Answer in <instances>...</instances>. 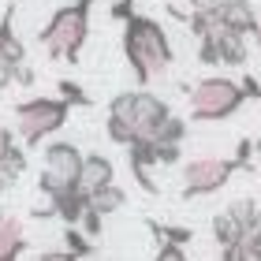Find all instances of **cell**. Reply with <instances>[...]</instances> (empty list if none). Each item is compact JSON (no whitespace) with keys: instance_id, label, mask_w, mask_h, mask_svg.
<instances>
[{"instance_id":"14","label":"cell","mask_w":261,"mask_h":261,"mask_svg":"<svg viewBox=\"0 0 261 261\" xmlns=\"http://www.w3.org/2000/svg\"><path fill=\"white\" fill-rule=\"evenodd\" d=\"M0 56L11 60V64H22V60H27V49H22V41L15 38V30H11V11L0 19Z\"/></svg>"},{"instance_id":"3","label":"cell","mask_w":261,"mask_h":261,"mask_svg":"<svg viewBox=\"0 0 261 261\" xmlns=\"http://www.w3.org/2000/svg\"><path fill=\"white\" fill-rule=\"evenodd\" d=\"M90 8H93V0H75V4L53 11V19L41 27L38 41L53 60H64V64L79 60L82 45L90 38Z\"/></svg>"},{"instance_id":"22","label":"cell","mask_w":261,"mask_h":261,"mask_svg":"<svg viewBox=\"0 0 261 261\" xmlns=\"http://www.w3.org/2000/svg\"><path fill=\"white\" fill-rule=\"evenodd\" d=\"M11 82H15V64H11V60H4V56H0V90H8Z\"/></svg>"},{"instance_id":"16","label":"cell","mask_w":261,"mask_h":261,"mask_svg":"<svg viewBox=\"0 0 261 261\" xmlns=\"http://www.w3.org/2000/svg\"><path fill=\"white\" fill-rule=\"evenodd\" d=\"M183 138H187V120H179V116H164V120L153 127V138L149 142H175V146H183Z\"/></svg>"},{"instance_id":"27","label":"cell","mask_w":261,"mask_h":261,"mask_svg":"<svg viewBox=\"0 0 261 261\" xmlns=\"http://www.w3.org/2000/svg\"><path fill=\"white\" fill-rule=\"evenodd\" d=\"M254 38H257V45H261V8H257V27H254Z\"/></svg>"},{"instance_id":"12","label":"cell","mask_w":261,"mask_h":261,"mask_svg":"<svg viewBox=\"0 0 261 261\" xmlns=\"http://www.w3.org/2000/svg\"><path fill=\"white\" fill-rule=\"evenodd\" d=\"M86 205H93L97 213H105V217H109V213H120L123 205H127V191L120 183H105V187H97V191H90V198H86Z\"/></svg>"},{"instance_id":"10","label":"cell","mask_w":261,"mask_h":261,"mask_svg":"<svg viewBox=\"0 0 261 261\" xmlns=\"http://www.w3.org/2000/svg\"><path fill=\"white\" fill-rule=\"evenodd\" d=\"M22 254H27V231H22V220L0 209V261H15Z\"/></svg>"},{"instance_id":"15","label":"cell","mask_w":261,"mask_h":261,"mask_svg":"<svg viewBox=\"0 0 261 261\" xmlns=\"http://www.w3.org/2000/svg\"><path fill=\"white\" fill-rule=\"evenodd\" d=\"M239 235H243V228H239V220H235L228 209L213 217V239H217V246H220V250H224V246H231L235 239H239Z\"/></svg>"},{"instance_id":"21","label":"cell","mask_w":261,"mask_h":261,"mask_svg":"<svg viewBox=\"0 0 261 261\" xmlns=\"http://www.w3.org/2000/svg\"><path fill=\"white\" fill-rule=\"evenodd\" d=\"M157 257H161V261H179V257H187V250H183V243L161 239V246H157Z\"/></svg>"},{"instance_id":"19","label":"cell","mask_w":261,"mask_h":261,"mask_svg":"<svg viewBox=\"0 0 261 261\" xmlns=\"http://www.w3.org/2000/svg\"><path fill=\"white\" fill-rule=\"evenodd\" d=\"M56 90H60V97L67 105H82V109H90V105H93V97H90V93H82V86H79V82H71V79H60V82H56Z\"/></svg>"},{"instance_id":"24","label":"cell","mask_w":261,"mask_h":261,"mask_svg":"<svg viewBox=\"0 0 261 261\" xmlns=\"http://www.w3.org/2000/svg\"><path fill=\"white\" fill-rule=\"evenodd\" d=\"M130 11H135V0H120V4H112V19H127Z\"/></svg>"},{"instance_id":"26","label":"cell","mask_w":261,"mask_h":261,"mask_svg":"<svg viewBox=\"0 0 261 261\" xmlns=\"http://www.w3.org/2000/svg\"><path fill=\"white\" fill-rule=\"evenodd\" d=\"M11 142H15V138H11V130H8V127H0V146H11Z\"/></svg>"},{"instance_id":"9","label":"cell","mask_w":261,"mask_h":261,"mask_svg":"<svg viewBox=\"0 0 261 261\" xmlns=\"http://www.w3.org/2000/svg\"><path fill=\"white\" fill-rule=\"evenodd\" d=\"M116 179V164L105 153H82V168H79V187L82 191H97V187Z\"/></svg>"},{"instance_id":"7","label":"cell","mask_w":261,"mask_h":261,"mask_svg":"<svg viewBox=\"0 0 261 261\" xmlns=\"http://www.w3.org/2000/svg\"><path fill=\"white\" fill-rule=\"evenodd\" d=\"M79 168H82V149L75 142H49L45 146V168L38 179V191L45 198L67 191V187L79 183Z\"/></svg>"},{"instance_id":"4","label":"cell","mask_w":261,"mask_h":261,"mask_svg":"<svg viewBox=\"0 0 261 261\" xmlns=\"http://www.w3.org/2000/svg\"><path fill=\"white\" fill-rule=\"evenodd\" d=\"M246 105V90L243 82L224 79V75H209L191 90V120L198 123H213V120H228Z\"/></svg>"},{"instance_id":"18","label":"cell","mask_w":261,"mask_h":261,"mask_svg":"<svg viewBox=\"0 0 261 261\" xmlns=\"http://www.w3.org/2000/svg\"><path fill=\"white\" fill-rule=\"evenodd\" d=\"M149 231L157 235V239H172V243H183V246L194 239V231L183 228V224H157V220H149Z\"/></svg>"},{"instance_id":"6","label":"cell","mask_w":261,"mask_h":261,"mask_svg":"<svg viewBox=\"0 0 261 261\" xmlns=\"http://www.w3.org/2000/svg\"><path fill=\"white\" fill-rule=\"evenodd\" d=\"M235 172H243V164L235 157H194L183 164V198H205L217 194Z\"/></svg>"},{"instance_id":"1","label":"cell","mask_w":261,"mask_h":261,"mask_svg":"<svg viewBox=\"0 0 261 261\" xmlns=\"http://www.w3.org/2000/svg\"><path fill=\"white\" fill-rule=\"evenodd\" d=\"M123 56L135 71L138 86H149L172 67V41L157 19L130 11L123 19Z\"/></svg>"},{"instance_id":"25","label":"cell","mask_w":261,"mask_h":261,"mask_svg":"<svg viewBox=\"0 0 261 261\" xmlns=\"http://www.w3.org/2000/svg\"><path fill=\"white\" fill-rule=\"evenodd\" d=\"M243 90H246V97H257V101H261V86H257V79L246 75V79H243Z\"/></svg>"},{"instance_id":"11","label":"cell","mask_w":261,"mask_h":261,"mask_svg":"<svg viewBox=\"0 0 261 261\" xmlns=\"http://www.w3.org/2000/svg\"><path fill=\"white\" fill-rule=\"evenodd\" d=\"M217 22L228 30H239V34H254L257 27V8L250 0H228L220 11H217Z\"/></svg>"},{"instance_id":"23","label":"cell","mask_w":261,"mask_h":261,"mask_svg":"<svg viewBox=\"0 0 261 261\" xmlns=\"http://www.w3.org/2000/svg\"><path fill=\"white\" fill-rule=\"evenodd\" d=\"M224 4H228V0H191V11H209V15H217Z\"/></svg>"},{"instance_id":"28","label":"cell","mask_w":261,"mask_h":261,"mask_svg":"<svg viewBox=\"0 0 261 261\" xmlns=\"http://www.w3.org/2000/svg\"><path fill=\"white\" fill-rule=\"evenodd\" d=\"M254 149H257V161H261V138H257V146H254Z\"/></svg>"},{"instance_id":"17","label":"cell","mask_w":261,"mask_h":261,"mask_svg":"<svg viewBox=\"0 0 261 261\" xmlns=\"http://www.w3.org/2000/svg\"><path fill=\"white\" fill-rule=\"evenodd\" d=\"M64 250L71 254V257H90L93 254V243H90V235L79 228V224H67V231H64Z\"/></svg>"},{"instance_id":"13","label":"cell","mask_w":261,"mask_h":261,"mask_svg":"<svg viewBox=\"0 0 261 261\" xmlns=\"http://www.w3.org/2000/svg\"><path fill=\"white\" fill-rule=\"evenodd\" d=\"M228 213H231L235 220H239L243 235L261 231V205H257L254 198H239V201H231V205H228Z\"/></svg>"},{"instance_id":"5","label":"cell","mask_w":261,"mask_h":261,"mask_svg":"<svg viewBox=\"0 0 261 261\" xmlns=\"http://www.w3.org/2000/svg\"><path fill=\"white\" fill-rule=\"evenodd\" d=\"M67 116L71 105L64 97H30L15 105V130L27 146H41L45 138H53L67 123Z\"/></svg>"},{"instance_id":"2","label":"cell","mask_w":261,"mask_h":261,"mask_svg":"<svg viewBox=\"0 0 261 261\" xmlns=\"http://www.w3.org/2000/svg\"><path fill=\"white\" fill-rule=\"evenodd\" d=\"M164 116H168V105H164L157 93L142 90H127L120 97H112L109 105V120H105V130L116 146H127L135 138H153V127H157Z\"/></svg>"},{"instance_id":"20","label":"cell","mask_w":261,"mask_h":261,"mask_svg":"<svg viewBox=\"0 0 261 261\" xmlns=\"http://www.w3.org/2000/svg\"><path fill=\"white\" fill-rule=\"evenodd\" d=\"M79 228L86 231L90 239H97V235H101V228H105V213H97L93 205H86V209H82V217H79Z\"/></svg>"},{"instance_id":"8","label":"cell","mask_w":261,"mask_h":261,"mask_svg":"<svg viewBox=\"0 0 261 261\" xmlns=\"http://www.w3.org/2000/svg\"><path fill=\"white\" fill-rule=\"evenodd\" d=\"M201 38L213 41V49H217V64H228V67H243L250 49H246V34L239 30H228V27H213L209 34H201Z\"/></svg>"}]
</instances>
